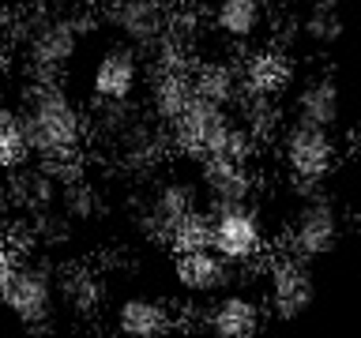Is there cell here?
<instances>
[{"label":"cell","instance_id":"ffe728a7","mask_svg":"<svg viewBox=\"0 0 361 338\" xmlns=\"http://www.w3.org/2000/svg\"><path fill=\"white\" fill-rule=\"evenodd\" d=\"M30 162L27 132H23V117L16 106L0 101V173H16Z\"/></svg>","mask_w":361,"mask_h":338},{"label":"cell","instance_id":"2e32d148","mask_svg":"<svg viewBox=\"0 0 361 338\" xmlns=\"http://www.w3.org/2000/svg\"><path fill=\"white\" fill-rule=\"evenodd\" d=\"M113 327L124 331V334H135V338H151V334L177 331L180 320H177V312L169 308V301L151 297V293H132V297H124L117 304Z\"/></svg>","mask_w":361,"mask_h":338},{"label":"cell","instance_id":"44dd1931","mask_svg":"<svg viewBox=\"0 0 361 338\" xmlns=\"http://www.w3.org/2000/svg\"><path fill=\"white\" fill-rule=\"evenodd\" d=\"M301 30L305 38L316 42V45H335L338 34H343V19H338V0H320L305 11L301 19Z\"/></svg>","mask_w":361,"mask_h":338},{"label":"cell","instance_id":"9a60e30c","mask_svg":"<svg viewBox=\"0 0 361 338\" xmlns=\"http://www.w3.org/2000/svg\"><path fill=\"white\" fill-rule=\"evenodd\" d=\"M200 196L207 199V207L219 203H241L252 199L256 177L248 162H233V158H203L200 162Z\"/></svg>","mask_w":361,"mask_h":338},{"label":"cell","instance_id":"8fae6325","mask_svg":"<svg viewBox=\"0 0 361 338\" xmlns=\"http://www.w3.org/2000/svg\"><path fill=\"white\" fill-rule=\"evenodd\" d=\"M177 259H173V278L177 286L188 293V297H214V293L230 289L233 282V263L230 259H222L219 252H214L211 244H180L173 248Z\"/></svg>","mask_w":361,"mask_h":338},{"label":"cell","instance_id":"52a82bcc","mask_svg":"<svg viewBox=\"0 0 361 338\" xmlns=\"http://www.w3.org/2000/svg\"><path fill=\"white\" fill-rule=\"evenodd\" d=\"M305 192H309L305 203H298V211L286 222V252L316 263V259L331 256L343 241V211L320 188H305Z\"/></svg>","mask_w":361,"mask_h":338},{"label":"cell","instance_id":"e0dca14e","mask_svg":"<svg viewBox=\"0 0 361 338\" xmlns=\"http://www.w3.org/2000/svg\"><path fill=\"white\" fill-rule=\"evenodd\" d=\"M192 94L222 109H237L245 101L241 72L230 61H200L192 64Z\"/></svg>","mask_w":361,"mask_h":338},{"label":"cell","instance_id":"7a4b0ae2","mask_svg":"<svg viewBox=\"0 0 361 338\" xmlns=\"http://www.w3.org/2000/svg\"><path fill=\"white\" fill-rule=\"evenodd\" d=\"M0 301L27 331H49L61 308L56 297V270L42 259L4 256L0 259Z\"/></svg>","mask_w":361,"mask_h":338},{"label":"cell","instance_id":"4fadbf2b","mask_svg":"<svg viewBox=\"0 0 361 338\" xmlns=\"http://www.w3.org/2000/svg\"><path fill=\"white\" fill-rule=\"evenodd\" d=\"M290 117L335 132L343 120V98H338L335 72H316L301 87H290Z\"/></svg>","mask_w":361,"mask_h":338},{"label":"cell","instance_id":"d6986e66","mask_svg":"<svg viewBox=\"0 0 361 338\" xmlns=\"http://www.w3.org/2000/svg\"><path fill=\"white\" fill-rule=\"evenodd\" d=\"M106 293H109L106 278L87 263L68 267L64 275H56V297H61L75 315H98L106 308Z\"/></svg>","mask_w":361,"mask_h":338},{"label":"cell","instance_id":"7c38bea8","mask_svg":"<svg viewBox=\"0 0 361 338\" xmlns=\"http://www.w3.org/2000/svg\"><path fill=\"white\" fill-rule=\"evenodd\" d=\"M241 72V90L252 101H282L293 87V56L282 53L279 45L256 49L245 56V64H237Z\"/></svg>","mask_w":361,"mask_h":338},{"label":"cell","instance_id":"9c48e42d","mask_svg":"<svg viewBox=\"0 0 361 338\" xmlns=\"http://www.w3.org/2000/svg\"><path fill=\"white\" fill-rule=\"evenodd\" d=\"M140 83H143V56L124 42H113L109 49H102V56L90 68V98H94V106L132 101Z\"/></svg>","mask_w":361,"mask_h":338},{"label":"cell","instance_id":"6da1fadb","mask_svg":"<svg viewBox=\"0 0 361 338\" xmlns=\"http://www.w3.org/2000/svg\"><path fill=\"white\" fill-rule=\"evenodd\" d=\"M19 117L23 132H27L30 162L49 169L53 177L75 169L90 135V120L64 90V83H30L23 94Z\"/></svg>","mask_w":361,"mask_h":338},{"label":"cell","instance_id":"5b68a950","mask_svg":"<svg viewBox=\"0 0 361 338\" xmlns=\"http://www.w3.org/2000/svg\"><path fill=\"white\" fill-rule=\"evenodd\" d=\"M83 42V23L72 15L38 19L23 34V72L30 83H64L68 64L75 61Z\"/></svg>","mask_w":361,"mask_h":338},{"label":"cell","instance_id":"8992f818","mask_svg":"<svg viewBox=\"0 0 361 338\" xmlns=\"http://www.w3.org/2000/svg\"><path fill=\"white\" fill-rule=\"evenodd\" d=\"M279 158L293 184L320 188L338 165V139L331 128H316L290 117V124L279 128Z\"/></svg>","mask_w":361,"mask_h":338},{"label":"cell","instance_id":"277c9868","mask_svg":"<svg viewBox=\"0 0 361 338\" xmlns=\"http://www.w3.org/2000/svg\"><path fill=\"white\" fill-rule=\"evenodd\" d=\"M147 230L166 244H196L203 241V196L196 180H162L147 196Z\"/></svg>","mask_w":361,"mask_h":338},{"label":"cell","instance_id":"5bb4252c","mask_svg":"<svg viewBox=\"0 0 361 338\" xmlns=\"http://www.w3.org/2000/svg\"><path fill=\"white\" fill-rule=\"evenodd\" d=\"M264 315L267 312H264V301L259 297L222 289V293H214V301L203 312V327L214 334H226V338H245V334H256L264 327Z\"/></svg>","mask_w":361,"mask_h":338},{"label":"cell","instance_id":"ac0fdd59","mask_svg":"<svg viewBox=\"0 0 361 338\" xmlns=\"http://www.w3.org/2000/svg\"><path fill=\"white\" fill-rule=\"evenodd\" d=\"M211 23H214V30H219L226 42L248 45L259 30H264L267 4L264 0H214Z\"/></svg>","mask_w":361,"mask_h":338},{"label":"cell","instance_id":"3957f363","mask_svg":"<svg viewBox=\"0 0 361 338\" xmlns=\"http://www.w3.org/2000/svg\"><path fill=\"white\" fill-rule=\"evenodd\" d=\"M203 244H211L233 267L259 263L267 256V225L252 199L203 207Z\"/></svg>","mask_w":361,"mask_h":338},{"label":"cell","instance_id":"30bf717a","mask_svg":"<svg viewBox=\"0 0 361 338\" xmlns=\"http://www.w3.org/2000/svg\"><path fill=\"white\" fill-rule=\"evenodd\" d=\"M166 0H109L102 8V19L113 34H121L124 45H132L140 56H147L166 38Z\"/></svg>","mask_w":361,"mask_h":338},{"label":"cell","instance_id":"ba28073f","mask_svg":"<svg viewBox=\"0 0 361 338\" xmlns=\"http://www.w3.org/2000/svg\"><path fill=\"white\" fill-rule=\"evenodd\" d=\"M267 259V256H264ZM316 301V270L301 256H271L264 267V312L271 320H298Z\"/></svg>","mask_w":361,"mask_h":338}]
</instances>
